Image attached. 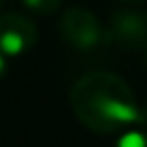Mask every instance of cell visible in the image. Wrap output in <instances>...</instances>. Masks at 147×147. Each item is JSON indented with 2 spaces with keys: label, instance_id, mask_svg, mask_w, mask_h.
<instances>
[{
  "label": "cell",
  "instance_id": "1",
  "mask_svg": "<svg viewBox=\"0 0 147 147\" xmlns=\"http://www.w3.org/2000/svg\"><path fill=\"white\" fill-rule=\"evenodd\" d=\"M70 107L85 128L111 134L130 128L143 117L136 96L119 75L92 70L70 88Z\"/></svg>",
  "mask_w": 147,
  "mask_h": 147
},
{
  "label": "cell",
  "instance_id": "2",
  "mask_svg": "<svg viewBox=\"0 0 147 147\" xmlns=\"http://www.w3.org/2000/svg\"><path fill=\"white\" fill-rule=\"evenodd\" d=\"M60 34L75 49L92 51L109 43V30L102 28L100 19L83 7H70L60 19Z\"/></svg>",
  "mask_w": 147,
  "mask_h": 147
},
{
  "label": "cell",
  "instance_id": "3",
  "mask_svg": "<svg viewBox=\"0 0 147 147\" xmlns=\"http://www.w3.org/2000/svg\"><path fill=\"white\" fill-rule=\"evenodd\" d=\"M36 24L26 15H0V53H4L7 58H17V55L28 53L36 45Z\"/></svg>",
  "mask_w": 147,
  "mask_h": 147
},
{
  "label": "cell",
  "instance_id": "4",
  "mask_svg": "<svg viewBox=\"0 0 147 147\" xmlns=\"http://www.w3.org/2000/svg\"><path fill=\"white\" fill-rule=\"evenodd\" d=\"M109 38L124 49H139L147 45V13L119 11L109 26Z\"/></svg>",
  "mask_w": 147,
  "mask_h": 147
},
{
  "label": "cell",
  "instance_id": "5",
  "mask_svg": "<svg viewBox=\"0 0 147 147\" xmlns=\"http://www.w3.org/2000/svg\"><path fill=\"white\" fill-rule=\"evenodd\" d=\"M22 2L26 9H30L32 13H38V15L55 13L62 7V0H22Z\"/></svg>",
  "mask_w": 147,
  "mask_h": 147
},
{
  "label": "cell",
  "instance_id": "6",
  "mask_svg": "<svg viewBox=\"0 0 147 147\" xmlns=\"http://www.w3.org/2000/svg\"><path fill=\"white\" fill-rule=\"evenodd\" d=\"M115 147H147V132L128 130V132L121 134V139L115 143Z\"/></svg>",
  "mask_w": 147,
  "mask_h": 147
},
{
  "label": "cell",
  "instance_id": "7",
  "mask_svg": "<svg viewBox=\"0 0 147 147\" xmlns=\"http://www.w3.org/2000/svg\"><path fill=\"white\" fill-rule=\"evenodd\" d=\"M4 70H7V55L0 53V77L4 75Z\"/></svg>",
  "mask_w": 147,
  "mask_h": 147
},
{
  "label": "cell",
  "instance_id": "8",
  "mask_svg": "<svg viewBox=\"0 0 147 147\" xmlns=\"http://www.w3.org/2000/svg\"><path fill=\"white\" fill-rule=\"evenodd\" d=\"M2 4H4V0H0V7H2Z\"/></svg>",
  "mask_w": 147,
  "mask_h": 147
},
{
  "label": "cell",
  "instance_id": "9",
  "mask_svg": "<svg viewBox=\"0 0 147 147\" xmlns=\"http://www.w3.org/2000/svg\"><path fill=\"white\" fill-rule=\"evenodd\" d=\"M134 2H139V0H134Z\"/></svg>",
  "mask_w": 147,
  "mask_h": 147
}]
</instances>
